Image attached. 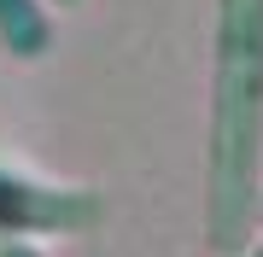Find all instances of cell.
Listing matches in <instances>:
<instances>
[{"label": "cell", "instance_id": "cell-1", "mask_svg": "<svg viewBox=\"0 0 263 257\" xmlns=\"http://www.w3.org/2000/svg\"><path fill=\"white\" fill-rule=\"evenodd\" d=\"M211 65V246L240 251L263 158V0H216Z\"/></svg>", "mask_w": 263, "mask_h": 257}, {"label": "cell", "instance_id": "cell-3", "mask_svg": "<svg viewBox=\"0 0 263 257\" xmlns=\"http://www.w3.org/2000/svg\"><path fill=\"white\" fill-rule=\"evenodd\" d=\"M59 6H76V0H59Z\"/></svg>", "mask_w": 263, "mask_h": 257}, {"label": "cell", "instance_id": "cell-4", "mask_svg": "<svg viewBox=\"0 0 263 257\" xmlns=\"http://www.w3.org/2000/svg\"><path fill=\"white\" fill-rule=\"evenodd\" d=\"M257 257H263V251H257Z\"/></svg>", "mask_w": 263, "mask_h": 257}, {"label": "cell", "instance_id": "cell-2", "mask_svg": "<svg viewBox=\"0 0 263 257\" xmlns=\"http://www.w3.org/2000/svg\"><path fill=\"white\" fill-rule=\"evenodd\" d=\"M0 41L18 58H41L53 47V24L35 0H0Z\"/></svg>", "mask_w": 263, "mask_h": 257}]
</instances>
